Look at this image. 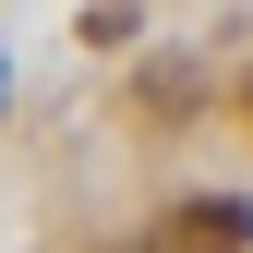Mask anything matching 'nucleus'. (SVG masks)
Here are the masks:
<instances>
[{
	"mask_svg": "<svg viewBox=\"0 0 253 253\" xmlns=\"http://www.w3.org/2000/svg\"><path fill=\"white\" fill-rule=\"evenodd\" d=\"M169 253H253V205H241V193H193V205H169Z\"/></svg>",
	"mask_w": 253,
	"mask_h": 253,
	"instance_id": "1",
	"label": "nucleus"
},
{
	"mask_svg": "<svg viewBox=\"0 0 253 253\" xmlns=\"http://www.w3.org/2000/svg\"><path fill=\"white\" fill-rule=\"evenodd\" d=\"M241 121H253V84H241Z\"/></svg>",
	"mask_w": 253,
	"mask_h": 253,
	"instance_id": "2",
	"label": "nucleus"
}]
</instances>
